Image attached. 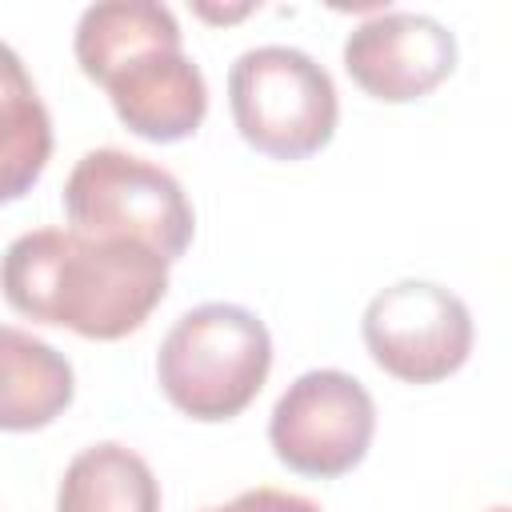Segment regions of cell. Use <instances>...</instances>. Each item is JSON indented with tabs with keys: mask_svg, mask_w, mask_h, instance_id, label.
<instances>
[{
	"mask_svg": "<svg viewBox=\"0 0 512 512\" xmlns=\"http://www.w3.org/2000/svg\"><path fill=\"white\" fill-rule=\"evenodd\" d=\"M344 68L368 96L384 104H408L452 76L456 40L432 16L380 12L348 32Z\"/></svg>",
	"mask_w": 512,
	"mask_h": 512,
	"instance_id": "obj_8",
	"label": "cell"
},
{
	"mask_svg": "<svg viewBox=\"0 0 512 512\" xmlns=\"http://www.w3.org/2000/svg\"><path fill=\"white\" fill-rule=\"evenodd\" d=\"M52 156V116L24 60L0 44V204L32 192Z\"/></svg>",
	"mask_w": 512,
	"mask_h": 512,
	"instance_id": "obj_10",
	"label": "cell"
},
{
	"mask_svg": "<svg viewBox=\"0 0 512 512\" xmlns=\"http://www.w3.org/2000/svg\"><path fill=\"white\" fill-rule=\"evenodd\" d=\"M376 404L368 388L336 368L304 372L276 400L268 440L280 464L300 476L332 480L352 472L372 444Z\"/></svg>",
	"mask_w": 512,
	"mask_h": 512,
	"instance_id": "obj_6",
	"label": "cell"
},
{
	"mask_svg": "<svg viewBox=\"0 0 512 512\" xmlns=\"http://www.w3.org/2000/svg\"><path fill=\"white\" fill-rule=\"evenodd\" d=\"M72 364L24 328L0 324V432H32L72 404Z\"/></svg>",
	"mask_w": 512,
	"mask_h": 512,
	"instance_id": "obj_9",
	"label": "cell"
},
{
	"mask_svg": "<svg viewBox=\"0 0 512 512\" xmlns=\"http://www.w3.org/2000/svg\"><path fill=\"white\" fill-rule=\"evenodd\" d=\"M76 64L96 80L120 124L152 144L192 136L208 112V84L184 56L180 24L152 0H108L76 24Z\"/></svg>",
	"mask_w": 512,
	"mask_h": 512,
	"instance_id": "obj_2",
	"label": "cell"
},
{
	"mask_svg": "<svg viewBox=\"0 0 512 512\" xmlns=\"http://www.w3.org/2000/svg\"><path fill=\"white\" fill-rule=\"evenodd\" d=\"M488 512H508V508H504V504H496V508H488Z\"/></svg>",
	"mask_w": 512,
	"mask_h": 512,
	"instance_id": "obj_13",
	"label": "cell"
},
{
	"mask_svg": "<svg viewBox=\"0 0 512 512\" xmlns=\"http://www.w3.org/2000/svg\"><path fill=\"white\" fill-rule=\"evenodd\" d=\"M204 512H320V504L308 496H296V492H280V488H252V492H240L236 500L204 508Z\"/></svg>",
	"mask_w": 512,
	"mask_h": 512,
	"instance_id": "obj_12",
	"label": "cell"
},
{
	"mask_svg": "<svg viewBox=\"0 0 512 512\" xmlns=\"http://www.w3.org/2000/svg\"><path fill=\"white\" fill-rule=\"evenodd\" d=\"M228 104L240 136L276 160L320 152L340 116L332 76L300 48H248L228 72Z\"/></svg>",
	"mask_w": 512,
	"mask_h": 512,
	"instance_id": "obj_5",
	"label": "cell"
},
{
	"mask_svg": "<svg viewBox=\"0 0 512 512\" xmlns=\"http://www.w3.org/2000/svg\"><path fill=\"white\" fill-rule=\"evenodd\" d=\"M4 300L36 320L88 340L136 332L168 292V264L128 240H96L72 228H36L0 256Z\"/></svg>",
	"mask_w": 512,
	"mask_h": 512,
	"instance_id": "obj_1",
	"label": "cell"
},
{
	"mask_svg": "<svg viewBox=\"0 0 512 512\" xmlns=\"http://www.w3.org/2000/svg\"><path fill=\"white\" fill-rule=\"evenodd\" d=\"M64 212L72 232L140 244L164 264L188 252L196 228L176 176L120 148H96L76 160L64 184Z\"/></svg>",
	"mask_w": 512,
	"mask_h": 512,
	"instance_id": "obj_4",
	"label": "cell"
},
{
	"mask_svg": "<svg viewBox=\"0 0 512 512\" xmlns=\"http://www.w3.org/2000/svg\"><path fill=\"white\" fill-rule=\"evenodd\" d=\"M272 336L240 304H200L184 312L160 344L156 376L164 396L192 420H232L264 388Z\"/></svg>",
	"mask_w": 512,
	"mask_h": 512,
	"instance_id": "obj_3",
	"label": "cell"
},
{
	"mask_svg": "<svg viewBox=\"0 0 512 512\" xmlns=\"http://www.w3.org/2000/svg\"><path fill=\"white\" fill-rule=\"evenodd\" d=\"M56 512H160V484L124 444H92L64 468Z\"/></svg>",
	"mask_w": 512,
	"mask_h": 512,
	"instance_id": "obj_11",
	"label": "cell"
},
{
	"mask_svg": "<svg viewBox=\"0 0 512 512\" xmlns=\"http://www.w3.org/2000/svg\"><path fill=\"white\" fill-rule=\"evenodd\" d=\"M360 328L372 360L404 384L448 380L472 352V316L464 300L428 280H400L376 292Z\"/></svg>",
	"mask_w": 512,
	"mask_h": 512,
	"instance_id": "obj_7",
	"label": "cell"
}]
</instances>
